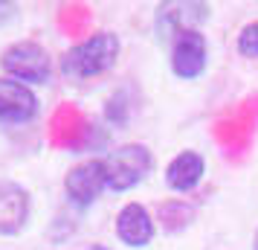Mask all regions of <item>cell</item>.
Wrapping results in <instances>:
<instances>
[{"mask_svg":"<svg viewBox=\"0 0 258 250\" xmlns=\"http://www.w3.org/2000/svg\"><path fill=\"white\" fill-rule=\"evenodd\" d=\"M32 215V192L12 178H0V236H18Z\"/></svg>","mask_w":258,"mask_h":250,"instance_id":"obj_8","label":"cell"},{"mask_svg":"<svg viewBox=\"0 0 258 250\" xmlns=\"http://www.w3.org/2000/svg\"><path fill=\"white\" fill-rule=\"evenodd\" d=\"M113 233H116L119 244H125L131 250H142L157 236V218L148 213L145 204L128 201L119 207L116 218H113Z\"/></svg>","mask_w":258,"mask_h":250,"instance_id":"obj_6","label":"cell"},{"mask_svg":"<svg viewBox=\"0 0 258 250\" xmlns=\"http://www.w3.org/2000/svg\"><path fill=\"white\" fill-rule=\"evenodd\" d=\"M105 175L110 192H131L154 172V152L145 143H122L105 157Z\"/></svg>","mask_w":258,"mask_h":250,"instance_id":"obj_2","label":"cell"},{"mask_svg":"<svg viewBox=\"0 0 258 250\" xmlns=\"http://www.w3.org/2000/svg\"><path fill=\"white\" fill-rule=\"evenodd\" d=\"M41 114V99L29 84H21L0 76V122L9 125H26Z\"/></svg>","mask_w":258,"mask_h":250,"instance_id":"obj_7","label":"cell"},{"mask_svg":"<svg viewBox=\"0 0 258 250\" xmlns=\"http://www.w3.org/2000/svg\"><path fill=\"white\" fill-rule=\"evenodd\" d=\"M235 47L244 59H258V21H249L238 29V38H235Z\"/></svg>","mask_w":258,"mask_h":250,"instance_id":"obj_12","label":"cell"},{"mask_svg":"<svg viewBox=\"0 0 258 250\" xmlns=\"http://www.w3.org/2000/svg\"><path fill=\"white\" fill-rule=\"evenodd\" d=\"M0 70L21 84H47L52 79V56L44 44L32 38L12 41L9 47L0 53Z\"/></svg>","mask_w":258,"mask_h":250,"instance_id":"obj_3","label":"cell"},{"mask_svg":"<svg viewBox=\"0 0 258 250\" xmlns=\"http://www.w3.org/2000/svg\"><path fill=\"white\" fill-rule=\"evenodd\" d=\"M206 178V157L195 152V148H183L177 152L168 166L163 172L165 186L177 195H186V192H195L200 186V180Z\"/></svg>","mask_w":258,"mask_h":250,"instance_id":"obj_10","label":"cell"},{"mask_svg":"<svg viewBox=\"0 0 258 250\" xmlns=\"http://www.w3.org/2000/svg\"><path fill=\"white\" fill-rule=\"evenodd\" d=\"M119 53H122V41L116 32L99 29L64 49V56L58 59V70L70 82H87V79H96V76H105L113 70Z\"/></svg>","mask_w":258,"mask_h":250,"instance_id":"obj_1","label":"cell"},{"mask_svg":"<svg viewBox=\"0 0 258 250\" xmlns=\"http://www.w3.org/2000/svg\"><path fill=\"white\" fill-rule=\"evenodd\" d=\"M128 117H131V105H128V99H125V93H113L105 102V119L110 125H125Z\"/></svg>","mask_w":258,"mask_h":250,"instance_id":"obj_13","label":"cell"},{"mask_svg":"<svg viewBox=\"0 0 258 250\" xmlns=\"http://www.w3.org/2000/svg\"><path fill=\"white\" fill-rule=\"evenodd\" d=\"M171 73L183 82L200 79L209 67V41L200 29H188L171 41V56H168Z\"/></svg>","mask_w":258,"mask_h":250,"instance_id":"obj_5","label":"cell"},{"mask_svg":"<svg viewBox=\"0 0 258 250\" xmlns=\"http://www.w3.org/2000/svg\"><path fill=\"white\" fill-rule=\"evenodd\" d=\"M195 215H198L195 204L183 201V198H171V201L160 204L157 221H160V230H165V233H180L195 221Z\"/></svg>","mask_w":258,"mask_h":250,"instance_id":"obj_11","label":"cell"},{"mask_svg":"<svg viewBox=\"0 0 258 250\" xmlns=\"http://www.w3.org/2000/svg\"><path fill=\"white\" fill-rule=\"evenodd\" d=\"M203 21H209V6L206 3H163L157 6V38L163 41H174L180 32H188V29H200Z\"/></svg>","mask_w":258,"mask_h":250,"instance_id":"obj_9","label":"cell"},{"mask_svg":"<svg viewBox=\"0 0 258 250\" xmlns=\"http://www.w3.org/2000/svg\"><path fill=\"white\" fill-rule=\"evenodd\" d=\"M84 250H110L107 244H90V247H84Z\"/></svg>","mask_w":258,"mask_h":250,"instance_id":"obj_14","label":"cell"},{"mask_svg":"<svg viewBox=\"0 0 258 250\" xmlns=\"http://www.w3.org/2000/svg\"><path fill=\"white\" fill-rule=\"evenodd\" d=\"M107 189V175H105V160L102 157H87L79 160L67 169L64 175V195L73 207L87 210L99 201V195Z\"/></svg>","mask_w":258,"mask_h":250,"instance_id":"obj_4","label":"cell"},{"mask_svg":"<svg viewBox=\"0 0 258 250\" xmlns=\"http://www.w3.org/2000/svg\"><path fill=\"white\" fill-rule=\"evenodd\" d=\"M252 250H258V230H255V236H252Z\"/></svg>","mask_w":258,"mask_h":250,"instance_id":"obj_15","label":"cell"}]
</instances>
